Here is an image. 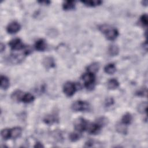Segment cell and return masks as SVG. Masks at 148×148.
Segmentation results:
<instances>
[{"label": "cell", "mask_w": 148, "mask_h": 148, "mask_svg": "<svg viewBox=\"0 0 148 148\" xmlns=\"http://www.w3.org/2000/svg\"><path fill=\"white\" fill-rule=\"evenodd\" d=\"M99 29L102 33L105 34L106 38L110 40H114L119 35L117 29L112 28L107 24H103L99 26Z\"/></svg>", "instance_id": "6da1fadb"}, {"label": "cell", "mask_w": 148, "mask_h": 148, "mask_svg": "<svg viewBox=\"0 0 148 148\" xmlns=\"http://www.w3.org/2000/svg\"><path fill=\"white\" fill-rule=\"evenodd\" d=\"M95 75L93 73L87 72L82 76V79L84 83L85 87L88 90H92L94 86Z\"/></svg>", "instance_id": "7a4b0ae2"}, {"label": "cell", "mask_w": 148, "mask_h": 148, "mask_svg": "<svg viewBox=\"0 0 148 148\" xmlns=\"http://www.w3.org/2000/svg\"><path fill=\"white\" fill-rule=\"evenodd\" d=\"M71 108L73 110L76 112L86 111L89 109L90 105L89 103L86 101H76L72 103Z\"/></svg>", "instance_id": "3957f363"}, {"label": "cell", "mask_w": 148, "mask_h": 148, "mask_svg": "<svg viewBox=\"0 0 148 148\" xmlns=\"http://www.w3.org/2000/svg\"><path fill=\"white\" fill-rule=\"evenodd\" d=\"M88 122L83 118H79L74 122V127L76 131L82 132L87 129Z\"/></svg>", "instance_id": "277c9868"}, {"label": "cell", "mask_w": 148, "mask_h": 148, "mask_svg": "<svg viewBox=\"0 0 148 148\" xmlns=\"http://www.w3.org/2000/svg\"><path fill=\"white\" fill-rule=\"evenodd\" d=\"M76 86L75 84L71 82H67L63 87L64 92L68 97L72 96L76 91Z\"/></svg>", "instance_id": "5b68a950"}, {"label": "cell", "mask_w": 148, "mask_h": 148, "mask_svg": "<svg viewBox=\"0 0 148 148\" xmlns=\"http://www.w3.org/2000/svg\"><path fill=\"white\" fill-rule=\"evenodd\" d=\"M9 45L11 49L14 50H20L24 47V45L22 43V41L20 39L18 38H16L11 40L9 42Z\"/></svg>", "instance_id": "8992f818"}, {"label": "cell", "mask_w": 148, "mask_h": 148, "mask_svg": "<svg viewBox=\"0 0 148 148\" xmlns=\"http://www.w3.org/2000/svg\"><path fill=\"white\" fill-rule=\"evenodd\" d=\"M101 127L97 123H88L86 130L90 134H97L99 132Z\"/></svg>", "instance_id": "52a82bcc"}, {"label": "cell", "mask_w": 148, "mask_h": 148, "mask_svg": "<svg viewBox=\"0 0 148 148\" xmlns=\"http://www.w3.org/2000/svg\"><path fill=\"white\" fill-rule=\"evenodd\" d=\"M20 25L16 21H13L7 26L6 30L9 34H15L20 29Z\"/></svg>", "instance_id": "ba28073f"}, {"label": "cell", "mask_w": 148, "mask_h": 148, "mask_svg": "<svg viewBox=\"0 0 148 148\" xmlns=\"http://www.w3.org/2000/svg\"><path fill=\"white\" fill-rule=\"evenodd\" d=\"M35 47L36 50L38 51H44L46 48V43L44 39H40L37 40L35 44Z\"/></svg>", "instance_id": "9c48e42d"}, {"label": "cell", "mask_w": 148, "mask_h": 148, "mask_svg": "<svg viewBox=\"0 0 148 148\" xmlns=\"http://www.w3.org/2000/svg\"><path fill=\"white\" fill-rule=\"evenodd\" d=\"M22 132V129L20 127H17L10 129V138L16 139L18 138Z\"/></svg>", "instance_id": "30bf717a"}, {"label": "cell", "mask_w": 148, "mask_h": 148, "mask_svg": "<svg viewBox=\"0 0 148 148\" xmlns=\"http://www.w3.org/2000/svg\"><path fill=\"white\" fill-rule=\"evenodd\" d=\"M58 117L56 115H55V114H48V115L45 116V117L43 119V121L46 124H51L53 123H55L57 121H58Z\"/></svg>", "instance_id": "8fae6325"}, {"label": "cell", "mask_w": 148, "mask_h": 148, "mask_svg": "<svg viewBox=\"0 0 148 148\" xmlns=\"http://www.w3.org/2000/svg\"><path fill=\"white\" fill-rule=\"evenodd\" d=\"M0 80H1V83H0L1 88L3 90L7 89L9 86V80L8 78L5 76L1 75Z\"/></svg>", "instance_id": "7c38bea8"}, {"label": "cell", "mask_w": 148, "mask_h": 148, "mask_svg": "<svg viewBox=\"0 0 148 148\" xmlns=\"http://www.w3.org/2000/svg\"><path fill=\"white\" fill-rule=\"evenodd\" d=\"M75 2L74 1H65L62 3V8L65 10H72L75 8Z\"/></svg>", "instance_id": "4fadbf2b"}, {"label": "cell", "mask_w": 148, "mask_h": 148, "mask_svg": "<svg viewBox=\"0 0 148 148\" xmlns=\"http://www.w3.org/2000/svg\"><path fill=\"white\" fill-rule=\"evenodd\" d=\"M23 95L24 94H23V92L21 91L17 90L12 93V94L11 95V98L13 101H21Z\"/></svg>", "instance_id": "5bb4252c"}, {"label": "cell", "mask_w": 148, "mask_h": 148, "mask_svg": "<svg viewBox=\"0 0 148 148\" xmlns=\"http://www.w3.org/2000/svg\"><path fill=\"white\" fill-rule=\"evenodd\" d=\"M119 49L116 45H111L108 48V53L111 56H115L119 54Z\"/></svg>", "instance_id": "9a60e30c"}, {"label": "cell", "mask_w": 148, "mask_h": 148, "mask_svg": "<svg viewBox=\"0 0 148 148\" xmlns=\"http://www.w3.org/2000/svg\"><path fill=\"white\" fill-rule=\"evenodd\" d=\"M107 86L110 90H114L119 86V83L116 79H112L108 82Z\"/></svg>", "instance_id": "2e32d148"}, {"label": "cell", "mask_w": 148, "mask_h": 148, "mask_svg": "<svg viewBox=\"0 0 148 148\" xmlns=\"http://www.w3.org/2000/svg\"><path fill=\"white\" fill-rule=\"evenodd\" d=\"M104 71L106 73L109 74V75H112V74H113L116 72V66L114 64L110 63V64H107L105 66Z\"/></svg>", "instance_id": "e0dca14e"}, {"label": "cell", "mask_w": 148, "mask_h": 148, "mask_svg": "<svg viewBox=\"0 0 148 148\" xmlns=\"http://www.w3.org/2000/svg\"><path fill=\"white\" fill-rule=\"evenodd\" d=\"M81 2L85 4V5L88 6H91V7L100 5L102 3L101 1H99V0H90V1L88 0V1H83Z\"/></svg>", "instance_id": "ac0fdd59"}, {"label": "cell", "mask_w": 148, "mask_h": 148, "mask_svg": "<svg viewBox=\"0 0 148 148\" xmlns=\"http://www.w3.org/2000/svg\"><path fill=\"white\" fill-rule=\"evenodd\" d=\"M43 64L46 68H52L54 66V62L51 57H46L43 61Z\"/></svg>", "instance_id": "d6986e66"}, {"label": "cell", "mask_w": 148, "mask_h": 148, "mask_svg": "<svg viewBox=\"0 0 148 148\" xmlns=\"http://www.w3.org/2000/svg\"><path fill=\"white\" fill-rule=\"evenodd\" d=\"M116 128L117 131L120 134H124V135L127 134V129L126 127V125H125L124 124H123L122 123L117 124V125L116 126Z\"/></svg>", "instance_id": "ffe728a7"}, {"label": "cell", "mask_w": 148, "mask_h": 148, "mask_svg": "<svg viewBox=\"0 0 148 148\" xmlns=\"http://www.w3.org/2000/svg\"><path fill=\"white\" fill-rule=\"evenodd\" d=\"M132 119V117L131 114L129 113H127L123 116L121 119V123L127 125L130 124L131 123Z\"/></svg>", "instance_id": "44dd1931"}, {"label": "cell", "mask_w": 148, "mask_h": 148, "mask_svg": "<svg viewBox=\"0 0 148 148\" xmlns=\"http://www.w3.org/2000/svg\"><path fill=\"white\" fill-rule=\"evenodd\" d=\"M34 100V96L30 93H26L23 95L21 101L24 103H30Z\"/></svg>", "instance_id": "7402d4cb"}, {"label": "cell", "mask_w": 148, "mask_h": 148, "mask_svg": "<svg viewBox=\"0 0 148 148\" xmlns=\"http://www.w3.org/2000/svg\"><path fill=\"white\" fill-rule=\"evenodd\" d=\"M99 66L97 62H94L91 64H90L87 67V72H90L93 73H95L97 72L99 69Z\"/></svg>", "instance_id": "603a6c76"}, {"label": "cell", "mask_w": 148, "mask_h": 148, "mask_svg": "<svg viewBox=\"0 0 148 148\" xmlns=\"http://www.w3.org/2000/svg\"><path fill=\"white\" fill-rule=\"evenodd\" d=\"M147 102H142L140 103L138 106V110L140 113H146L147 112Z\"/></svg>", "instance_id": "cb8c5ba5"}, {"label": "cell", "mask_w": 148, "mask_h": 148, "mask_svg": "<svg viewBox=\"0 0 148 148\" xmlns=\"http://www.w3.org/2000/svg\"><path fill=\"white\" fill-rule=\"evenodd\" d=\"M81 134L79 133V132L77 131V132H71L70 134H69V139L72 142H75V141H77V140H79L80 137H81Z\"/></svg>", "instance_id": "d4e9b609"}, {"label": "cell", "mask_w": 148, "mask_h": 148, "mask_svg": "<svg viewBox=\"0 0 148 148\" xmlns=\"http://www.w3.org/2000/svg\"><path fill=\"white\" fill-rule=\"evenodd\" d=\"M1 136L3 139L6 140L10 138V129L5 128L1 131Z\"/></svg>", "instance_id": "484cf974"}, {"label": "cell", "mask_w": 148, "mask_h": 148, "mask_svg": "<svg viewBox=\"0 0 148 148\" xmlns=\"http://www.w3.org/2000/svg\"><path fill=\"white\" fill-rule=\"evenodd\" d=\"M96 123H97L102 127V126L106 125L108 124V120L107 118H106L105 117H101L98 119Z\"/></svg>", "instance_id": "4316f807"}, {"label": "cell", "mask_w": 148, "mask_h": 148, "mask_svg": "<svg viewBox=\"0 0 148 148\" xmlns=\"http://www.w3.org/2000/svg\"><path fill=\"white\" fill-rule=\"evenodd\" d=\"M140 20L141 23H142L143 25L147 26V14H143V15L140 17Z\"/></svg>", "instance_id": "83f0119b"}, {"label": "cell", "mask_w": 148, "mask_h": 148, "mask_svg": "<svg viewBox=\"0 0 148 148\" xmlns=\"http://www.w3.org/2000/svg\"><path fill=\"white\" fill-rule=\"evenodd\" d=\"M144 93L146 94H147V91H146V90L144 91V90H139V91H137L136 94V95H138V96H145V95H144Z\"/></svg>", "instance_id": "f1b7e54d"}, {"label": "cell", "mask_w": 148, "mask_h": 148, "mask_svg": "<svg viewBox=\"0 0 148 148\" xmlns=\"http://www.w3.org/2000/svg\"><path fill=\"white\" fill-rule=\"evenodd\" d=\"M113 103V100L112 98H109L106 100V106H110L112 105Z\"/></svg>", "instance_id": "f546056e"}, {"label": "cell", "mask_w": 148, "mask_h": 148, "mask_svg": "<svg viewBox=\"0 0 148 148\" xmlns=\"http://www.w3.org/2000/svg\"><path fill=\"white\" fill-rule=\"evenodd\" d=\"M39 3H40L42 4H43L45 3V5H49L50 2V1H38Z\"/></svg>", "instance_id": "4dcf8cb0"}, {"label": "cell", "mask_w": 148, "mask_h": 148, "mask_svg": "<svg viewBox=\"0 0 148 148\" xmlns=\"http://www.w3.org/2000/svg\"><path fill=\"white\" fill-rule=\"evenodd\" d=\"M5 49V45L1 43V45H0V50H1V52H2Z\"/></svg>", "instance_id": "1f68e13d"}, {"label": "cell", "mask_w": 148, "mask_h": 148, "mask_svg": "<svg viewBox=\"0 0 148 148\" xmlns=\"http://www.w3.org/2000/svg\"><path fill=\"white\" fill-rule=\"evenodd\" d=\"M43 147V146L39 142H38L36 143V145L34 146V147Z\"/></svg>", "instance_id": "d6a6232c"}]
</instances>
